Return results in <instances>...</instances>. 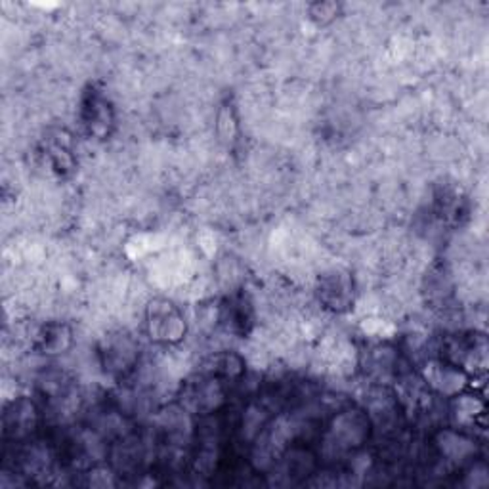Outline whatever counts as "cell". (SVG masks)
Masks as SVG:
<instances>
[{
    "mask_svg": "<svg viewBox=\"0 0 489 489\" xmlns=\"http://www.w3.org/2000/svg\"><path fill=\"white\" fill-rule=\"evenodd\" d=\"M146 320L149 339L159 344H177L186 335V321L182 313L168 301H153L148 306Z\"/></svg>",
    "mask_w": 489,
    "mask_h": 489,
    "instance_id": "obj_1",
    "label": "cell"
},
{
    "mask_svg": "<svg viewBox=\"0 0 489 489\" xmlns=\"http://www.w3.org/2000/svg\"><path fill=\"white\" fill-rule=\"evenodd\" d=\"M101 365L110 375L125 377L129 375L138 361V344L129 335L108 337L100 350Z\"/></svg>",
    "mask_w": 489,
    "mask_h": 489,
    "instance_id": "obj_2",
    "label": "cell"
},
{
    "mask_svg": "<svg viewBox=\"0 0 489 489\" xmlns=\"http://www.w3.org/2000/svg\"><path fill=\"white\" fill-rule=\"evenodd\" d=\"M81 119H82L84 129L89 130L92 136H98V138L108 136L111 130V125H113L111 103L100 91L92 89L91 92H86V96L82 100Z\"/></svg>",
    "mask_w": 489,
    "mask_h": 489,
    "instance_id": "obj_3",
    "label": "cell"
},
{
    "mask_svg": "<svg viewBox=\"0 0 489 489\" xmlns=\"http://www.w3.org/2000/svg\"><path fill=\"white\" fill-rule=\"evenodd\" d=\"M320 299L327 308L335 312L350 308L354 301V285L350 275L344 272L325 273L320 282Z\"/></svg>",
    "mask_w": 489,
    "mask_h": 489,
    "instance_id": "obj_4",
    "label": "cell"
},
{
    "mask_svg": "<svg viewBox=\"0 0 489 489\" xmlns=\"http://www.w3.org/2000/svg\"><path fill=\"white\" fill-rule=\"evenodd\" d=\"M34 425H37V411L25 399L17 401L10 411H6L5 430L6 434H12L14 438H24L34 428Z\"/></svg>",
    "mask_w": 489,
    "mask_h": 489,
    "instance_id": "obj_5",
    "label": "cell"
},
{
    "mask_svg": "<svg viewBox=\"0 0 489 489\" xmlns=\"http://www.w3.org/2000/svg\"><path fill=\"white\" fill-rule=\"evenodd\" d=\"M222 321L232 329L234 333L244 335L251 327L253 321V313H251V304L243 299V296H234L228 302L222 306L220 313Z\"/></svg>",
    "mask_w": 489,
    "mask_h": 489,
    "instance_id": "obj_6",
    "label": "cell"
},
{
    "mask_svg": "<svg viewBox=\"0 0 489 489\" xmlns=\"http://www.w3.org/2000/svg\"><path fill=\"white\" fill-rule=\"evenodd\" d=\"M69 342H72V335L63 325H50L41 335V348L44 354H60L69 346Z\"/></svg>",
    "mask_w": 489,
    "mask_h": 489,
    "instance_id": "obj_7",
    "label": "cell"
},
{
    "mask_svg": "<svg viewBox=\"0 0 489 489\" xmlns=\"http://www.w3.org/2000/svg\"><path fill=\"white\" fill-rule=\"evenodd\" d=\"M339 14V6L333 5V3H323V5H313L312 6V15L313 17H320V20H331V17H335Z\"/></svg>",
    "mask_w": 489,
    "mask_h": 489,
    "instance_id": "obj_8",
    "label": "cell"
}]
</instances>
